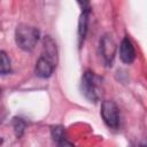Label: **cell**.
Listing matches in <instances>:
<instances>
[{
	"label": "cell",
	"mask_w": 147,
	"mask_h": 147,
	"mask_svg": "<svg viewBox=\"0 0 147 147\" xmlns=\"http://www.w3.org/2000/svg\"><path fill=\"white\" fill-rule=\"evenodd\" d=\"M40 37V32L37 28L28 24H18L15 30V41L16 45L26 52L34 48Z\"/></svg>",
	"instance_id": "1"
},
{
	"label": "cell",
	"mask_w": 147,
	"mask_h": 147,
	"mask_svg": "<svg viewBox=\"0 0 147 147\" xmlns=\"http://www.w3.org/2000/svg\"><path fill=\"white\" fill-rule=\"evenodd\" d=\"M80 88H82V93L88 101L96 102L100 99L101 78L98 75H95L93 71L86 70L82 77Z\"/></svg>",
	"instance_id": "2"
},
{
	"label": "cell",
	"mask_w": 147,
	"mask_h": 147,
	"mask_svg": "<svg viewBox=\"0 0 147 147\" xmlns=\"http://www.w3.org/2000/svg\"><path fill=\"white\" fill-rule=\"evenodd\" d=\"M101 117L105 124L110 129H118L121 124L119 109L114 101L106 100L101 105Z\"/></svg>",
	"instance_id": "3"
},
{
	"label": "cell",
	"mask_w": 147,
	"mask_h": 147,
	"mask_svg": "<svg viewBox=\"0 0 147 147\" xmlns=\"http://www.w3.org/2000/svg\"><path fill=\"white\" fill-rule=\"evenodd\" d=\"M100 53L107 65H111L116 53V44L110 34H103L100 39Z\"/></svg>",
	"instance_id": "4"
},
{
	"label": "cell",
	"mask_w": 147,
	"mask_h": 147,
	"mask_svg": "<svg viewBox=\"0 0 147 147\" xmlns=\"http://www.w3.org/2000/svg\"><path fill=\"white\" fill-rule=\"evenodd\" d=\"M79 6H82V14L78 21V38H79V45L85 39L87 26H88V15H90V3L88 2H78Z\"/></svg>",
	"instance_id": "5"
},
{
	"label": "cell",
	"mask_w": 147,
	"mask_h": 147,
	"mask_svg": "<svg viewBox=\"0 0 147 147\" xmlns=\"http://www.w3.org/2000/svg\"><path fill=\"white\" fill-rule=\"evenodd\" d=\"M119 57H121L122 62H124L126 64H131L136 60L134 46L127 37H125L119 45Z\"/></svg>",
	"instance_id": "6"
},
{
	"label": "cell",
	"mask_w": 147,
	"mask_h": 147,
	"mask_svg": "<svg viewBox=\"0 0 147 147\" xmlns=\"http://www.w3.org/2000/svg\"><path fill=\"white\" fill-rule=\"evenodd\" d=\"M55 65L56 64H54L53 62H51L49 60H47L46 57L40 55V57L36 62L34 74L40 78H48L53 74V71L55 69Z\"/></svg>",
	"instance_id": "7"
},
{
	"label": "cell",
	"mask_w": 147,
	"mask_h": 147,
	"mask_svg": "<svg viewBox=\"0 0 147 147\" xmlns=\"http://www.w3.org/2000/svg\"><path fill=\"white\" fill-rule=\"evenodd\" d=\"M41 56L46 57L47 60H49L51 62H53L54 64H56L57 61V49H56V44L55 41L49 37H45L44 41H42V54Z\"/></svg>",
	"instance_id": "8"
},
{
	"label": "cell",
	"mask_w": 147,
	"mask_h": 147,
	"mask_svg": "<svg viewBox=\"0 0 147 147\" xmlns=\"http://www.w3.org/2000/svg\"><path fill=\"white\" fill-rule=\"evenodd\" d=\"M11 71L10 59L6 52L0 51V75H7Z\"/></svg>",
	"instance_id": "9"
},
{
	"label": "cell",
	"mask_w": 147,
	"mask_h": 147,
	"mask_svg": "<svg viewBox=\"0 0 147 147\" xmlns=\"http://www.w3.org/2000/svg\"><path fill=\"white\" fill-rule=\"evenodd\" d=\"M13 127H14V132H15V136L17 138H21L25 131V127H26V123L23 118L21 117H14L13 119Z\"/></svg>",
	"instance_id": "10"
},
{
	"label": "cell",
	"mask_w": 147,
	"mask_h": 147,
	"mask_svg": "<svg viewBox=\"0 0 147 147\" xmlns=\"http://www.w3.org/2000/svg\"><path fill=\"white\" fill-rule=\"evenodd\" d=\"M51 131H52V137L56 142L64 139V130L62 126H53Z\"/></svg>",
	"instance_id": "11"
},
{
	"label": "cell",
	"mask_w": 147,
	"mask_h": 147,
	"mask_svg": "<svg viewBox=\"0 0 147 147\" xmlns=\"http://www.w3.org/2000/svg\"><path fill=\"white\" fill-rule=\"evenodd\" d=\"M57 147H74V145L71 142L67 141L65 139H63V140H61V141L57 142Z\"/></svg>",
	"instance_id": "12"
},
{
	"label": "cell",
	"mask_w": 147,
	"mask_h": 147,
	"mask_svg": "<svg viewBox=\"0 0 147 147\" xmlns=\"http://www.w3.org/2000/svg\"><path fill=\"white\" fill-rule=\"evenodd\" d=\"M6 116H7V111H6V109H5L2 106H0V123L3 122V119L6 118Z\"/></svg>",
	"instance_id": "13"
},
{
	"label": "cell",
	"mask_w": 147,
	"mask_h": 147,
	"mask_svg": "<svg viewBox=\"0 0 147 147\" xmlns=\"http://www.w3.org/2000/svg\"><path fill=\"white\" fill-rule=\"evenodd\" d=\"M132 147H145V144H140V145H137V146H132Z\"/></svg>",
	"instance_id": "14"
},
{
	"label": "cell",
	"mask_w": 147,
	"mask_h": 147,
	"mask_svg": "<svg viewBox=\"0 0 147 147\" xmlns=\"http://www.w3.org/2000/svg\"><path fill=\"white\" fill-rule=\"evenodd\" d=\"M2 142H3V139H2V138H1V137H0V146H1V145H2Z\"/></svg>",
	"instance_id": "15"
}]
</instances>
